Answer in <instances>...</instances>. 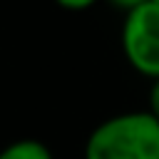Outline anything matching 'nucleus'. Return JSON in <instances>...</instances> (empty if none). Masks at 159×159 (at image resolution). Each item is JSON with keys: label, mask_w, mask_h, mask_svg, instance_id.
Masks as SVG:
<instances>
[{"label": "nucleus", "mask_w": 159, "mask_h": 159, "mask_svg": "<svg viewBox=\"0 0 159 159\" xmlns=\"http://www.w3.org/2000/svg\"><path fill=\"white\" fill-rule=\"evenodd\" d=\"M82 159H159V122L149 109L112 114L87 134Z\"/></svg>", "instance_id": "nucleus-1"}, {"label": "nucleus", "mask_w": 159, "mask_h": 159, "mask_svg": "<svg viewBox=\"0 0 159 159\" xmlns=\"http://www.w3.org/2000/svg\"><path fill=\"white\" fill-rule=\"evenodd\" d=\"M119 45L129 67L152 82L159 80V5H142L124 15Z\"/></svg>", "instance_id": "nucleus-2"}, {"label": "nucleus", "mask_w": 159, "mask_h": 159, "mask_svg": "<svg viewBox=\"0 0 159 159\" xmlns=\"http://www.w3.org/2000/svg\"><path fill=\"white\" fill-rule=\"evenodd\" d=\"M0 159H55V157H52V149L42 139L22 137L5 144L0 149Z\"/></svg>", "instance_id": "nucleus-3"}, {"label": "nucleus", "mask_w": 159, "mask_h": 159, "mask_svg": "<svg viewBox=\"0 0 159 159\" xmlns=\"http://www.w3.org/2000/svg\"><path fill=\"white\" fill-rule=\"evenodd\" d=\"M99 0H55V5H60L62 10H70V12H82V10H89L94 7Z\"/></svg>", "instance_id": "nucleus-4"}, {"label": "nucleus", "mask_w": 159, "mask_h": 159, "mask_svg": "<svg viewBox=\"0 0 159 159\" xmlns=\"http://www.w3.org/2000/svg\"><path fill=\"white\" fill-rule=\"evenodd\" d=\"M149 114L159 122V80H154L149 87Z\"/></svg>", "instance_id": "nucleus-5"}, {"label": "nucleus", "mask_w": 159, "mask_h": 159, "mask_svg": "<svg viewBox=\"0 0 159 159\" xmlns=\"http://www.w3.org/2000/svg\"><path fill=\"white\" fill-rule=\"evenodd\" d=\"M112 7H117V10H122L124 15L127 12H132V10H137V7H142V5H147L149 0H107Z\"/></svg>", "instance_id": "nucleus-6"}, {"label": "nucleus", "mask_w": 159, "mask_h": 159, "mask_svg": "<svg viewBox=\"0 0 159 159\" xmlns=\"http://www.w3.org/2000/svg\"><path fill=\"white\" fill-rule=\"evenodd\" d=\"M149 2H152V5H159V0H149Z\"/></svg>", "instance_id": "nucleus-7"}]
</instances>
